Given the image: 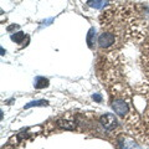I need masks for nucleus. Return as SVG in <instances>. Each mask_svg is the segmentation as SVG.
Instances as JSON below:
<instances>
[{
	"instance_id": "f257e3e1",
	"label": "nucleus",
	"mask_w": 149,
	"mask_h": 149,
	"mask_svg": "<svg viewBox=\"0 0 149 149\" xmlns=\"http://www.w3.org/2000/svg\"><path fill=\"white\" fill-rule=\"evenodd\" d=\"M112 108H113L114 113L118 114L119 117L128 119L129 113H130V106L128 103V101H125L120 97H116V98L112 101Z\"/></svg>"
},
{
	"instance_id": "f03ea898",
	"label": "nucleus",
	"mask_w": 149,
	"mask_h": 149,
	"mask_svg": "<svg viewBox=\"0 0 149 149\" xmlns=\"http://www.w3.org/2000/svg\"><path fill=\"white\" fill-rule=\"evenodd\" d=\"M116 44V35L112 32H102L98 36V45L102 49H108Z\"/></svg>"
},
{
	"instance_id": "7ed1b4c3",
	"label": "nucleus",
	"mask_w": 149,
	"mask_h": 149,
	"mask_svg": "<svg viewBox=\"0 0 149 149\" xmlns=\"http://www.w3.org/2000/svg\"><path fill=\"white\" fill-rule=\"evenodd\" d=\"M101 124L107 129V130H112L117 127V119L113 114H109V113H106L101 117Z\"/></svg>"
},
{
	"instance_id": "20e7f679",
	"label": "nucleus",
	"mask_w": 149,
	"mask_h": 149,
	"mask_svg": "<svg viewBox=\"0 0 149 149\" xmlns=\"http://www.w3.org/2000/svg\"><path fill=\"white\" fill-rule=\"evenodd\" d=\"M118 144L120 149H141V147L132 138L125 137V136H120L118 138Z\"/></svg>"
},
{
	"instance_id": "39448f33",
	"label": "nucleus",
	"mask_w": 149,
	"mask_h": 149,
	"mask_svg": "<svg viewBox=\"0 0 149 149\" xmlns=\"http://www.w3.org/2000/svg\"><path fill=\"white\" fill-rule=\"evenodd\" d=\"M108 4V0H87V5H90L95 9L104 8Z\"/></svg>"
},
{
	"instance_id": "423d86ee",
	"label": "nucleus",
	"mask_w": 149,
	"mask_h": 149,
	"mask_svg": "<svg viewBox=\"0 0 149 149\" xmlns=\"http://www.w3.org/2000/svg\"><path fill=\"white\" fill-rule=\"evenodd\" d=\"M34 86L35 88H45L49 86V80H46L45 77H36Z\"/></svg>"
},
{
	"instance_id": "0eeeda50",
	"label": "nucleus",
	"mask_w": 149,
	"mask_h": 149,
	"mask_svg": "<svg viewBox=\"0 0 149 149\" xmlns=\"http://www.w3.org/2000/svg\"><path fill=\"white\" fill-rule=\"evenodd\" d=\"M25 39V34L24 32H17V34H13L11 35V40L15 41L16 44H21Z\"/></svg>"
},
{
	"instance_id": "6e6552de",
	"label": "nucleus",
	"mask_w": 149,
	"mask_h": 149,
	"mask_svg": "<svg viewBox=\"0 0 149 149\" xmlns=\"http://www.w3.org/2000/svg\"><path fill=\"white\" fill-rule=\"evenodd\" d=\"M49 102L45 101V100H40V101H34V102H30L29 104L25 106V108H30V107H39V106H47Z\"/></svg>"
},
{
	"instance_id": "1a4fd4ad",
	"label": "nucleus",
	"mask_w": 149,
	"mask_h": 149,
	"mask_svg": "<svg viewBox=\"0 0 149 149\" xmlns=\"http://www.w3.org/2000/svg\"><path fill=\"white\" fill-rule=\"evenodd\" d=\"M96 32H95V29H91L90 32H88V36H87V42L90 45V47H92L93 45H95V41H96Z\"/></svg>"
},
{
	"instance_id": "9d476101",
	"label": "nucleus",
	"mask_w": 149,
	"mask_h": 149,
	"mask_svg": "<svg viewBox=\"0 0 149 149\" xmlns=\"http://www.w3.org/2000/svg\"><path fill=\"white\" fill-rule=\"evenodd\" d=\"M58 125H60V127H62V128H65V129H73L74 128L73 123L68 122V120H65V119L58 120Z\"/></svg>"
},
{
	"instance_id": "9b49d317",
	"label": "nucleus",
	"mask_w": 149,
	"mask_h": 149,
	"mask_svg": "<svg viewBox=\"0 0 149 149\" xmlns=\"http://www.w3.org/2000/svg\"><path fill=\"white\" fill-rule=\"evenodd\" d=\"M93 100L97 101V102H101L102 101V97L98 95V93H96V95H93Z\"/></svg>"
}]
</instances>
